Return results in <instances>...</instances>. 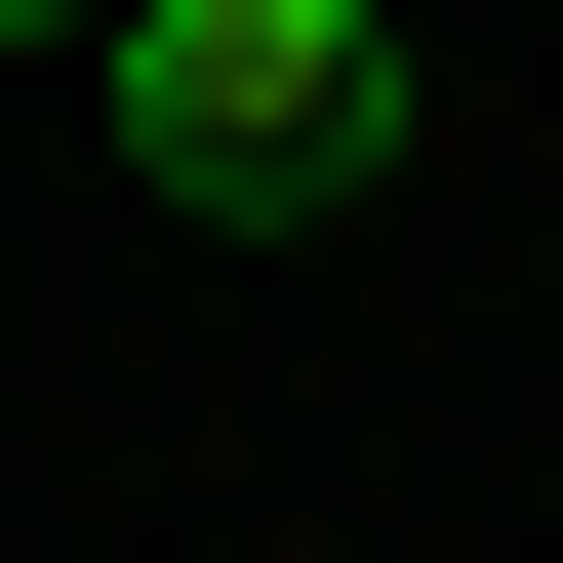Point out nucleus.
I'll return each mask as SVG.
<instances>
[{"label": "nucleus", "mask_w": 563, "mask_h": 563, "mask_svg": "<svg viewBox=\"0 0 563 563\" xmlns=\"http://www.w3.org/2000/svg\"><path fill=\"white\" fill-rule=\"evenodd\" d=\"M81 121L162 201H363L402 162V0H81Z\"/></svg>", "instance_id": "nucleus-1"}, {"label": "nucleus", "mask_w": 563, "mask_h": 563, "mask_svg": "<svg viewBox=\"0 0 563 563\" xmlns=\"http://www.w3.org/2000/svg\"><path fill=\"white\" fill-rule=\"evenodd\" d=\"M0 41H81V0H0Z\"/></svg>", "instance_id": "nucleus-2"}]
</instances>
